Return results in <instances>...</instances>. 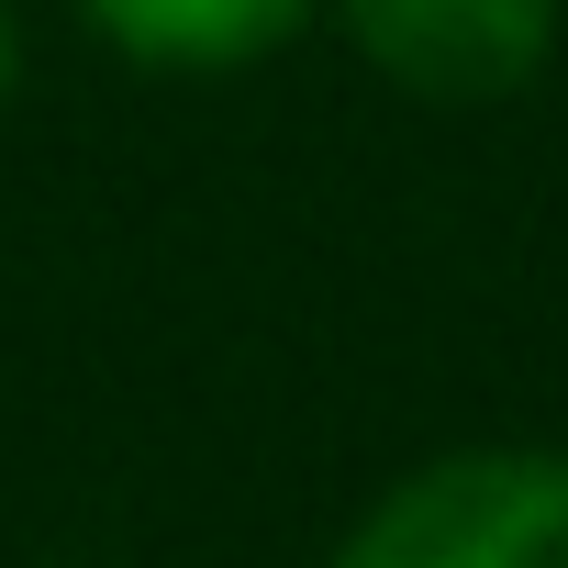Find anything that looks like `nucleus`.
Wrapping results in <instances>:
<instances>
[{
  "label": "nucleus",
  "mask_w": 568,
  "mask_h": 568,
  "mask_svg": "<svg viewBox=\"0 0 568 568\" xmlns=\"http://www.w3.org/2000/svg\"><path fill=\"white\" fill-rule=\"evenodd\" d=\"M324 568H568V457L557 446H446L402 468Z\"/></svg>",
  "instance_id": "f257e3e1"
},
{
  "label": "nucleus",
  "mask_w": 568,
  "mask_h": 568,
  "mask_svg": "<svg viewBox=\"0 0 568 568\" xmlns=\"http://www.w3.org/2000/svg\"><path fill=\"white\" fill-rule=\"evenodd\" d=\"M335 23L390 90L446 112L513 101L557 57V0H335Z\"/></svg>",
  "instance_id": "f03ea898"
},
{
  "label": "nucleus",
  "mask_w": 568,
  "mask_h": 568,
  "mask_svg": "<svg viewBox=\"0 0 568 568\" xmlns=\"http://www.w3.org/2000/svg\"><path fill=\"white\" fill-rule=\"evenodd\" d=\"M68 12H79L112 57H134V68L223 79V68L278 57V45L313 23V0H68Z\"/></svg>",
  "instance_id": "7ed1b4c3"
},
{
  "label": "nucleus",
  "mask_w": 568,
  "mask_h": 568,
  "mask_svg": "<svg viewBox=\"0 0 568 568\" xmlns=\"http://www.w3.org/2000/svg\"><path fill=\"white\" fill-rule=\"evenodd\" d=\"M12 79H23V34H12V0H0V101H12Z\"/></svg>",
  "instance_id": "20e7f679"
}]
</instances>
